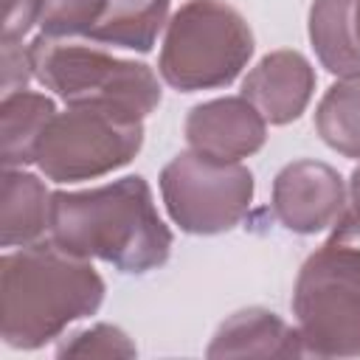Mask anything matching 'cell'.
Listing matches in <instances>:
<instances>
[{
  "label": "cell",
  "instance_id": "obj_18",
  "mask_svg": "<svg viewBox=\"0 0 360 360\" xmlns=\"http://www.w3.org/2000/svg\"><path fill=\"white\" fill-rule=\"evenodd\" d=\"M59 357H135V343L110 323H96L70 335L59 349Z\"/></svg>",
  "mask_w": 360,
  "mask_h": 360
},
{
  "label": "cell",
  "instance_id": "obj_15",
  "mask_svg": "<svg viewBox=\"0 0 360 360\" xmlns=\"http://www.w3.org/2000/svg\"><path fill=\"white\" fill-rule=\"evenodd\" d=\"M172 0H110L104 17L90 31V42L129 48V51H152L160 28L169 22Z\"/></svg>",
  "mask_w": 360,
  "mask_h": 360
},
{
  "label": "cell",
  "instance_id": "obj_12",
  "mask_svg": "<svg viewBox=\"0 0 360 360\" xmlns=\"http://www.w3.org/2000/svg\"><path fill=\"white\" fill-rule=\"evenodd\" d=\"M309 39L332 76L360 79V0H315Z\"/></svg>",
  "mask_w": 360,
  "mask_h": 360
},
{
  "label": "cell",
  "instance_id": "obj_2",
  "mask_svg": "<svg viewBox=\"0 0 360 360\" xmlns=\"http://www.w3.org/2000/svg\"><path fill=\"white\" fill-rule=\"evenodd\" d=\"M104 281L56 242H31L0 262V335L11 349H39L101 307Z\"/></svg>",
  "mask_w": 360,
  "mask_h": 360
},
{
  "label": "cell",
  "instance_id": "obj_10",
  "mask_svg": "<svg viewBox=\"0 0 360 360\" xmlns=\"http://www.w3.org/2000/svg\"><path fill=\"white\" fill-rule=\"evenodd\" d=\"M315 90V70L298 51L267 53L242 82V96L262 112L267 124L295 121Z\"/></svg>",
  "mask_w": 360,
  "mask_h": 360
},
{
  "label": "cell",
  "instance_id": "obj_20",
  "mask_svg": "<svg viewBox=\"0 0 360 360\" xmlns=\"http://www.w3.org/2000/svg\"><path fill=\"white\" fill-rule=\"evenodd\" d=\"M34 76L31 51L22 42H3V96L22 90Z\"/></svg>",
  "mask_w": 360,
  "mask_h": 360
},
{
  "label": "cell",
  "instance_id": "obj_1",
  "mask_svg": "<svg viewBox=\"0 0 360 360\" xmlns=\"http://www.w3.org/2000/svg\"><path fill=\"white\" fill-rule=\"evenodd\" d=\"M48 239L82 259H101L121 273L160 267L172 250L152 188L129 174L82 191H53Z\"/></svg>",
  "mask_w": 360,
  "mask_h": 360
},
{
  "label": "cell",
  "instance_id": "obj_16",
  "mask_svg": "<svg viewBox=\"0 0 360 360\" xmlns=\"http://www.w3.org/2000/svg\"><path fill=\"white\" fill-rule=\"evenodd\" d=\"M315 129L326 146L360 160V79H343L323 93L315 110Z\"/></svg>",
  "mask_w": 360,
  "mask_h": 360
},
{
  "label": "cell",
  "instance_id": "obj_4",
  "mask_svg": "<svg viewBox=\"0 0 360 360\" xmlns=\"http://www.w3.org/2000/svg\"><path fill=\"white\" fill-rule=\"evenodd\" d=\"M292 312L307 354L357 357L360 354V242L335 231L304 262Z\"/></svg>",
  "mask_w": 360,
  "mask_h": 360
},
{
  "label": "cell",
  "instance_id": "obj_13",
  "mask_svg": "<svg viewBox=\"0 0 360 360\" xmlns=\"http://www.w3.org/2000/svg\"><path fill=\"white\" fill-rule=\"evenodd\" d=\"M51 200L53 194L37 174L22 169H6L0 202L3 248H22L39 242L51 231Z\"/></svg>",
  "mask_w": 360,
  "mask_h": 360
},
{
  "label": "cell",
  "instance_id": "obj_17",
  "mask_svg": "<svg viewBox=\"0 0 360 360\" xmlns=\"http://www.w3.org/2000/svg\"><path fill=\"white\" fill-rule=\"evenodd\" d=\"M110 0H42L39 31L53 39L90 37V31L104 17Z\"/></svg>",
  "mask_w": 360,
  "mask_h": 360
},
{
  "label": "cell",
  "instance_id": "obj_21",
  "mask_svg": "<svg viewBox=\"0 0 360 360\" xmlns=\"http://www.w3.org/2000/svg\"><path fill=\"white\" fill-rule=\"evenodd\" d=\"M335 231L352 236L360 242V166L352 172V180H349V200H346V208L340 214V219L332 225Z\"/></svg>",
  "mask_w": 360,
  "mask_h": 360
},
{
  "label": "cell",
  "instance_id": "obj_5",
  "mask_svg": "<svg viewBox=\"0 0 360 360\" xmlns=\"http://www.w3.org/2000/svg\"><path fill=\"white\" fill-rule=\"evenodd\" d=\"M253 53L245 17L225 0H188L166 22L158 70L180 90H214L231 84Z\"/></svg>",
  "mask_w": 360,
  "mask_h": 360
},
{
  "label": "cell",
  "instance_id": "obj_8",
  "mask_svg": "<svg viewBox=\"0 0 360 360\" xmlns=\"http://www.w3.org/2000/svg\"><path fill=\"white\" fill-rule=\"evenodd\" d=\"M346 208L340 174L321 160L287 163L273 183V214L295 233H318L332 228Z\"/></svg>",
  "mask_w": 360,
  "mask_h": 360
},
{
  "label": "cell",
  "instance_id": "obj_19",
  "mask_svg": "<svg viewBox=\"0 0 360 360\" xmlns=\"http://www.w3.org/2000/svg\"><path fill=\"white\" fill-rule=\"evenodd\" d=\"M42 0H3V42H22L31 25L39 22Z\"/></svg>",
  "mask_w": 360,
  "mask_h": 360
},
{
  "label": "cell",
  "instance_id": "obj_6",
  "mask_svg": "<svg viewBox=\"0 0 360 360\" xmlns=\"http://www.w3.org/2000/svg\"><path fill=\"white\" fill-rule=\"evenodd\" d=\"M141 143L143 118L104 107H68L51 118L34 163L53 183L93 180L129 163Z\"/></svg>",
  "mask_w": 360,
  "mask_h": 360
},
{
  "label": "cell",
  "instance_id": "obj_7",
  "mask_svg": "<svg viewBox=\"0 0 360 360\" xmlns=\"http://www.w3.org/2000/svg\"><path fill=\"white\" fill-rule=\"evenodd\" d=\"M169 217L186 233H222L239 225L253 200V174L239 160L180 152L160 172Z\"/></svg>",
  "mask_w": 360,
  "mask_h": 360
},
{
  "label": "cell",
  "instance_id": "obj_9",
  "mask_svg": "<svg viewBox=\"0 0 360 360\" xmlns=\"http://www.w3.org/2000/svg\"><path fill=\"white\" fill-rule=\"evenodd\" d=\"M267 121L245 96H225L197 104L186 115V141L194 152L242 160L264 146Z\"/></svg>",
  "mask_w": 360,
  "mask_h": 360
},
{
  "label": "cell",
  "instance_id": "obj_14",
  "mask_svg": "<svg viewBox=\"0 0 360 360\" xmlns=\"http://www.w3.org/2000/svg\"><path fill=\"white\" fill-rule=\"evenodd\" d=\"M56 115V107L48 96L31 90H14L3 96L0 118H3V143L0 158L6 169H22L37 160L39 141Z\"/></svg>",
  "mask_w": 360,
  "mask_h": 360
},
{
  "label": "cell",
  "instance_id": "obj_11",
  "mask_svg": "<svg viewBox=\"0 0 360 360\" xmlns=\"http://www.w3.org/2000/svg\"><path fill=\"white\" fill-rule=\"evenodd\" d=\"M208 357H301L307 354L298 329L276 312L250 307L233 312L214 335Z\"/></svg>",
  "mask_w": 360,
  "mask_h": 360
},
{
  "label": "cell",
  "instance_id": "obj_3",
  "mask_svg": "<svg viewBox=\"0 0 360 360\" xmlns=\"http://www.w3.org/2000/svg\"><path fill=\"white\" fill-rule=\"evenodd\" d=\"M34 79L68 107H104L146 118L160 104L158 76L135 59H118L98 45L39 34L31 45Z\"/></svg>",
  "mask_w": 360,
  "mask_h": 360
}]
</instances>
